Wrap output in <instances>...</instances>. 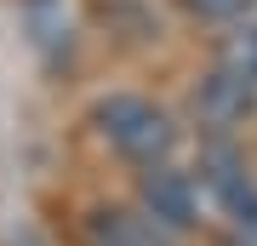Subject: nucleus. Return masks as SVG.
Masks as SVG:
<instances>
[{"mask_svg":"<svg viewBox=\"0 0 257 246\" xmlns=\"http://www.w3.org/2000/svg\"><path fill=\"white\" fill-rule=\"evenodd\" d=\"M251 103H257V86L240 80V74L223 69V63L200 80V92H194V115H200V126H206L211 137H229L240 120L251 115Z\"/></svg>","mask_w":257,"mask_h":246,"instance_id":"obj_4","label":"nucleus"},{"mask_svg":"<svg viewBox=\"0 0 257 246\" xmlns=\"http://www.w3.org/2000/svg\"><path fill=\"white\" fill-rule=\"evenodd\" d=\"M194 172H200V189L229 212L234 223H251L257 218V183L246 172V155H240L229 137H211V143L200 149V166H194Z\"/></svg>","mask_w":257,"mask_h":246,"instance_id":"obj_2","label":"nucleus"},{"mask_svg":"<svg viewBox=\"0 0 257 246\" xmlns=\"http://www.w3.org/2000/svg\"><path fill=\"white\" fill-rule=\"evenodd\" d=\"M138 206H143L155 223H166L172 235H189V229L200 223V183H194L189 172H177L172 160L143 166V178H138Z\"/></svg>","mask_w":257,"mask_h":246,"instance_id":"obj_3","label":"nucleus"},{"mask_svg":"<svg viewBox=\"0 0 257 246\" xmlns=\"http://www.w3.org/2000/svg\"><path fill=\"white\" fill-rule=\"evenodd\" d=\"M97 126L109 137V149L132 166H160L172 160L177 149V120L160 109V103L138 98V92H114V98L97 103Z\"/></svg>","mask_w":257,"mask_h":246,"instance_id":"obj_1","label":"nucleus"},{"mask_svg":"<svg viewBox=\"0 0 257 246\" xmlns=\"http://www.w3.org/2000/svg\"><path fill=\"white\" fill-rule=\"evenodd\" d=\"M183 6H189L200 23H234V18L251 12V0H183Z\"/></svg>","mask_w":257,"mask_h":246,"instance_id":"obj_7","label":"nucleus"},{"mask_svg":"<svg viewBox=\"0 0 257 246\" xmlns=\"http://www.w3.org/2000/svg\"><path fill=\"white\" fill-rule=\"evenodd\" d=\"M86 246H177V235L143 206H97L86 218Z\"/></svg>","mask_w":257,"mask_h":246,"instance_id":"obj_5","label":"nucleus"},{"mask_svg":"<svg viewBox=\"0 0 257 246\" xmlns=\"http://www.w3.org/2000/svg\"><path fill=\"white\" fill-rule=\"evenodd\" d=\"M217 246H257V235H246V229H234L229 240H217Z\"/></svg>","mask_w":257,"mask_h":246,"instance_id":"obj_8","label":"nucleus"},{"mask_svg":"<svg viewBox=\"0 0 257 246\" xmlns=\"http://www.w3.org/2000/svg\"><path fill=\"white\" fill-rule=\"evenodd\" d=\"M217 63H223V69H234L240 80H251V86H257V23H240L234 35L223 40Z\"/></svg>","mask_w":257,"mask_h":246,"instance_id":"obj_6","label":"nucleus"}]
</instances>
